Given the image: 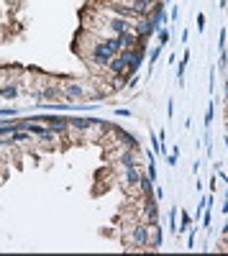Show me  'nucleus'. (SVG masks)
Here are the masks:
<instances>
[{"label": "nucleus", "instance_id": "nucleus-25", "mask_svg": "<svg viewBox=\"0 0 228 256\" xmlns=\"http://www.w3.org/2000/svg\"><path fill=\"white\" fill-rule=\"evenodd\" d=\"M226 3H228V0H226Z\"/></svg>", "mask_w": 228, "mask_h": 256}, {"label": "nucleus", "instance_id": "nucleus-3", "mask_svg": "<svg viewBox=\"0 0 228 256\" xmlns=\"http://www.w3.org/2000/svg\"><path fill=\"white\" fill-rule=\"evenodd\" d=\"M116 54H110L105 47H102V41L98 39L95 44H93V49H90V54H87V62H93V64H100V67H105Z\"/></svg>", "mask_w": 228, "mask_h": 256}, {"label": "nucleus", "instance_id": "nucleus-13", "mask_svg": "<svg viewBox=\"0 0 228 256\" xmlns=\"http://www.w3.org/2000/svg\"><path fill=\"white\" fill-rule=\"evenodd\" d=\"M149 249H154V251L162 249V228H159V223L154 226V233L149 236Z\"/></svg>", "mask_w": 228, "mask_h": 256}, {"label": "nucleus", "instance_id": "nucleus-24", "mask_svg": "<svg viewBox=\"0 0 228 256\" xmlns=\"http://www.w3.org/2000/svg\"><path fill=\"white\" fill-rule=\"evenodd\" d=\"M0 149H3V141H0Z\"/></svg>", "mask_w": 228, "mask_h": 256}, {"label": "nucleus", "instance_id": "nucleus-16", "mask_svg": "<svg viewBox=\"0 0 228 256\" xmlns=\"http://www.w3.org/2000/svg\"><path fill=\"white\" fill-rule=\"evenodd\" d=\"M167 39H169L167 28H159V47H164V44H167Z\"/></svg>", "mask_w": 228, "mask_h": 256}, {"label": "nucleus", "instance_id": "nucleus-9", "mask_svg": "<svg viewBox=\"0 0 228 256\" xmlns=\"http://www.w3.org/2000/svg\"><path fill=\"white\" fill-rule=\"evenodd\" d=\"M105 70L110 72V74H116V77H121L123 72H126V62H123L121 57H118V54H116V57H113L108 64H105Z\"/></svg>", "mask_w": 228, "mask_h": 256}, {"label": "nucleus", "instance_id": "nucleus-2", "mask_svg": "<svg viewBox=\"0 0 228 256\" xmlns=\"http://www.w3.org/2000/svg\"><path fill=\"white\" fill-rule=\"evenodd\" d=\"M159 28H162V23H159V21L152 16V13H146V16H141L139 21H136V36L139 39H149L152 33H156Z\"/></svg>", "mask_w": 228, "mask_h": 256}, {"label": "nucleus", "instance_id": "nucleus-20", "mask_svg": "<svg viewBox=\"0 0 228 256\" xmlns=\"http://www.w3.org/2000/svg\"><path fill=\"white\" fill-rule=\"evenodd\" d=\"M177 157H179V149H175V154H172V157H169L167 162H169V164H172V166H175V164H177Z\"/></svg>", "mask_w": 228, "mask_h": 256}, {"label": "nucleus", "instance_id": "nucleus-23", "mask_svg": "<svg viewBox=\"0 0 228 256\" xmlns=\"http://www.w3.org/2000/svg\"><path fill=\"white\" fill-rule=\"evenodd\" d=\"M223 213H228V195H226V205H223Z\"/></svg>", "mask_w": 228, "mask_h": 256}, {"label": "nucleus", "instance_id": "nucleus-12", "mask_svg": "<svg viewBox=\"0 0 228 256\" xmlns=\"http://www.w3.org/2000/svg\"><path fill=\"white\" fill-rule=\"evenodd\" d=\"M139 190L144 192V197L154 195V180H152L149 174H141V180H139Z\"/></svg>", "mask_w": 228, "mask_h": 256}, {"label": "nucleus", "instance_id": "nucleus-5", "mask_svg": "<svg viewBox=\"0 0 228 256\" xmlns=\"http://www.w3.org/2000/svg\"><path fill=\"white\" fill-rule=\"evenodd\" d=\"M108 28L113 31V36H118V33L128 31L131 26H128V18H123V16H113V18H108Z\"/></svg>", "mask_w": 228, "mask_h": 256}, {"label": "nucleus", "instance_id": "nucleus-10", "mask_svg": "<svg viewBox=\"0 0 228 256\" xmlns=\"http://www.w3.org/2000/svg\"><path fill=\"white\" fill-rule=\"evenodd\" d=\"M118 36H121L123 49H136V41H139V36H136V31H133V28H128V31L118 33Z\"/></svg>", "mask_w": 228, "mask_h": 256}, {"label": "nucleus", "instance_id": "nucleus-14", "mask_svg": "<svg viewBox=\"0 0 228 256\" xmlns=\"http://www.w3.org/2000/svg\"><path fill=\"white\" fill-rule=\"evenodd\" d=\"M16 95H18V87H16V85H0V97L13 100Z\"/></svg>", "mask_w": 228, "mask_h": 256}, {"label": "nucleus", "instance_id": "nucleus-7", "mask_svg": "<svg viewBox=\"0 0 228 256\" xmlns=\"http://www.w3.org/2000/svg\"><path fill=\"white\" fill-rule=\"evenodd\" d=\"M139 180H141L139 166H131V169H126V174H123V187H139Z\"/></svg>", "mask_w": 228, "mask_h": 256}, {"label": "nucleus", "instance_id": "nucleus-21", "mask_svg": "<svg viewBox=\"0 0 228 256\" xmlns=\"http://www.w3.org/2000/svg\"><path fill=\"white\" fill-rule=\"evenodd\" d=\"M203 26H205V16H198V28L203 31Z\"/></svg>", "mask_w": 228, "mask_h": 256}, {"label": "nucleus", "instance_id": "nucleus-6", "mask_svg": "<svg viewBox=\"0 0 228 256\" xmlns=\"http://www.w3.org/2000/svg\"><path fill=\"white\" fill-rule=\"evenodd\" d=\"M116 139H118V141H121L126 149H131V151H139V139H136V136H131V133H126V131L116 128Z\"/></svg>", "mask_w": 228, "mask_h": 256}, {"label": "nucleus", "instance_id": "nucleus-15", "mask_svg": "<svg viewBox=\"0 0 228 256\" xmlns=\"http://www.w3.org/2000/svg\"><path fill=\"white\" fill-rule=\"evenodd\" d=\"M169 228L177 233V210H172V213H169Z\"/></svg>", "mask_w": 228, "mask_h": 256}, {"label": "nucleus", "instance_id": "nucleus-8", "mask_svg": "<svg viewBox=\"0 0 228 256\" xmlns=\"http://www.w3.org/2000/svg\"><path fill=\"white\" fill-rule=\"evenodd\" d=\"M136 157H139V151H131V149H126L118 157V162H121V166L123 169H131V166H139V162H136Z\"/></svg>", "mask_w": 228, "mask_h": 256}, {"label": "nucleus", "instance_id": "nucleus-18", "mask_svg": "<svg viewBox=\"0 0 228 256\" xmlns=\"http://www.w3.org/2000/svg\"><path fill=\"white\" fill-rule=\"evenodd\" d=\"M159 57H162V47H156V49L152 51V57H149V59H152V64H154V62H156Z\"/></svg>", "mask_w": 228, "mask_h": 256}, {"label": "nucleus", "instance_id": "nucleus-1", "mask_svg": "<svg viewBox=\"0 0 228 256\" xmlns=\"http://www.w3.org/2000/svg\"><path fill=\"white\" fill-rule=\"evenodd\" d=\"M149 236H152L149 223H133L123 243H126L128 249H149Z\"/></svg>", "mask_w": 228, "mask_h": 256}, {"label": "nucleus", "instance_id": "nucleus-22", "mask_svg": "<svg viewBox=\"0 0 228 256\" xmlns=\"http://www.w3.org/2000/svg\"><path fill=\"white\" fill-rule=\"evenodd\" d=\"M223 110H226V118H228V95H226V103H223Z\"/></svg>", "mask_w": 228, "mask_h": 256}, {"label": "nucleus", "instance_id": "nucleus-19", "mask_svg": "<svg viewBox=\"0 0 228 256\" xmlns=\"http://www.w3.org/2000/svg\"><path fill=\"white\" fill-rule=\"evenodd\" d=\"M210 120H213V103L208 105V113H205V126H208V123H210Z\"/></svg>", "mask_w": 228, "mask_h": 256}, {"label": "nucleus", "instance_id": "nucleus-4", "mask_svg": "<svg viewBox=\"0 0 228 256\" xmlns=\"http://www.w3.org/2000/svg\"><path fill=\"white\" fill-rule=\"evenodd\" d=\"M62 95H64L67 100H79V97H85L87 93H85L82 82H77V80H70V82H64V85H62Z\"/></svg>", "mask_w": 228, "mask_h": 256}, {"label": "nucleus", "instance_id": "nucleus-17", "mask_svg": "<svg viewBox=\"0 0 228 256\" xmlns=\"http://www.w3.org/2000/svg\"><path fill=\"white\" fill-rule=\"evenodd\" d=\"M0 116H3V118H10V116H16V108H0Z\"/></svg>", "mask_w": 228, "mask_h": 256}, {"label": "nucleus", "instance_id": "nucleus-11", "mask_svg": "<svg viewBox=\"0 0 228 256\" xmlns=\"http://www.w3.org/2000/svg\"><path fill=\"white\" fill-rule=\"evenodd\" d=\"M102 41V47H105L110 54H118L123 49V44H121V36H108V39H100Z\"/></svg>", "mask_w": 228, "mask_h": 256}]
</instances>
